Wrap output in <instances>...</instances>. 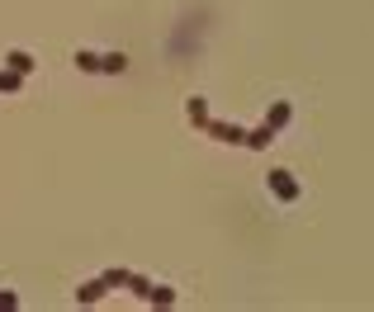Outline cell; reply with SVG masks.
I'll list each match as a JSON object with an SVG mask.
<instances>
[{
    "mask_svg": "<svg viewBox=\"0 0 374 312\" xmlns=\"http://www.w3.org/2000/svg\"><path fill=\"white\" fill-rule=\"evenodd\" d=\"M270 189H275V199H284V203L298 199V185L289 180V171H270Z\"/></svg>",
    "mask_w": 374,
    "mask_h": 312,
    "instance_id": "6da1fadb",
    "label": "cell"
},
{
    "mask_svg": "<svg viewBox=\"0 0 374 312\" xmlns=\"http://www.w3.org/2000/svg\"><path fill=\"white\" fill-rule=\"evenodd\" d=\"M204 128H209V133H214V138H218V142H247V133H242V128H237V124H214V119H209V124H204Z\"/></svg>",
    "mask_w": 374,
    "mask_h": 312,
    "instance_id": "7a4b0ae2",
    "label": "cell"
},
{
    "mask_svg": "<svg viewBox=\"0 0 374 312\" xmlns=\"http://www.w3.org/2000/svg\"><path fill=\"white\" fill-rule=\"evenodd\" d=\"M105 294H110V284H105V280H90V284H81V289H76V303H100Z\"/></svg>",
    "mask_w": 374,
    "mask_h": 312,
    "instance_id": "3957f363",
    "label": "cell"
},
{
    "mask_svg": "<svg viewBox=\"0 0 374 312\" xmlns=\"http://www.w3.org/2000/svg\"><path fill=\"white\" fill-rule=\"evenodd\" d=\"M5 66H15L19 76H29V71H33V57H29V52H24V47H15V52L5 57Z\"/></svg>",
    "mask_w": 374,
    "mask_h": 312,
    "instance_id": "277c9868",
    "label": "cell"
},
{
    "mask_svg": "<svg viewBox=\"0 0 374 312\" xmlns=\"http://www.w3.org/2000/svg\"><path fill=\"white\" fill-rule=\"evenodd\" d=\"M270 142H275V128H270V124H261L256 133H247V147H256V152H261V147H270Z\"/></svg>",
    "mask_w": 374,
    "mask_h": 312,
    "instance_id": "5b68a950",
    "label": "cell"
},
{
    "mask_svg": "<svg viewBox=\"0 0 374 312\" xmlns=\"http://www.w3.org/2000/svg\"><path fill=\"white\" fill-rule=\"evenodd\" d=\"M124 66H128V57H124V52H105V57H100V71H110V76H119Z\"/></svg>",
    "mask_w": 374,
    "mask_h": 312,
    "instance_id": "8992f818",
    "label": "cell"
},
{
    "mask_svg": "<svg viewBox=\"0 0 374 312\" xmlns=\"http://www.w3.org/2000/svg\"><path fill=\"white\" fill-rule=\"evenodd\" d=\"M19 85H24V76H19L15 66H5V71H0V90H5V95H15Z\"/></svg>",
    "mask_w": 374,
    "mask_h": 312,
    "instance_id": "52a82bcc",
    "label": "cell"
},
{
    "mask_svg": "<svg viewBox=\"0 0 374 312\" xmlns=\"http://www.w3.org/2000/svg\"><path fill=\"white\" fill-rule=\"evenodd\" d=\"M185 114H189V124H209V104H204V100H189V104H185Z\"/></svg>",
    "mask_w": 374,
    "mask_h": 312,
    "instance_id": "ba28073f",
    "label": "cell"
},
{
    "mask_svg": "<svg viewBox=\"0 0 374 312\" xmlns=\"http://www.w3.org/2000/svg\"><path fill=\"white\" fill-rule=\"evenodd\" d=\"M265 124L275 128V133H280L284 124H289V104H275V109H270V119H265Z\"/></svg>",
    "mask_w": 374,
    "mask_h": 312,
    "instance_id": "9c48e42d",
    "label": "cell"
},
{
    "mask_svg": "<svg viewBox=\"0 0 374 312\" xmlns=\"http://www.w3.org/2000/svg\"><path fill=\"white\" fill-rule=\"evenodd\" d=\"M147 303H161V308H171V303H175V294L166 289V284H161V289L152 284V294H147Z\"/></svg>",
    "mask_w": 374,
    "mask_h": 312,
    "instance_id": "30bf717a",
    "label": "cell"
},
{
    "mask_svg": "<svg viewBox=\"0 0 374 312\" xmlns=\"http://www.w3.org/2000/svg\"><path fill=\"white\" fill-rule=\"evenodd\" d=\"M76 66L81 71H100V52H76Z\"/></svg>",
    "mask_w": 374,
    "mask_h": 312,
    "instance_id": "8fae6325",
    "label": "cell"
},
{
    "mask_svg": "<svg viewBox=\"0 0 374 312\" xmlns=\"http://www.w3.org/2000/svg\"><path fill=\"white\" fill-rule=\"evenodd\" d=\"M100 280L110 284V289H124V284H128V270H105V275H100Z\"/></svg>",
    "mask_w": 374,
    "mask_h": 312,
    "instance_id": "7c38bea8",
    "label": "cell"
},
{
    "mask_svg": "<svg viewBox=\"0 0 374 312\" xmlns=\"http://www.w3.org/2000/svg\"><path fill=\"white\" fill-rule=\"evenodd\" d=\"M0 308H15V294H0Z\"/></svg>",
    "mask_w": 374,
    "mask_h": 312,
    "instance_id": "4fadbf2b",
    "label": "cell"
}]
</instances>
